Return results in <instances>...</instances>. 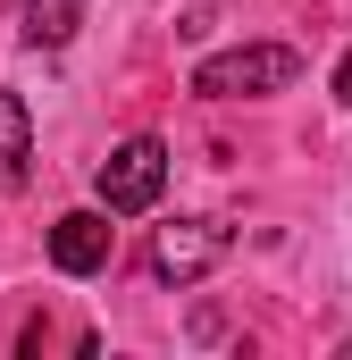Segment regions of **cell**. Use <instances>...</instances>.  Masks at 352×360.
<instances>
[{
  "mask_svg": "<svg viewBox=\"0 0 352 360\" xmlns=\"http://www.w3.org/2000/svg\"><path fill=\"white\" fill-rule=\"evenodd\" d=\"M92 193H101V210H109V218H134V210H151V201L168 193V143H160V134H134V143H118V151L101 160Z\"/></svg>",
  "mask_w": 352,
  "mask_h": 360,
  "instance_id": "obj_2",
  "label": "cell"
},
{
  "mask_svg": "<svg viewBox=\"0 0 352 360\" xmlns=\"http://www.w3.org/2000/svg\"><path fill=\"white\" fill-rule=\"evenodd\" d=\"M336 101H344V109H352V51H344V59H336Z\"/></svg>",
  "mask_w": 352,
  "mask_h": 360,
  "instance_id": "obj_7",
  "label": "cell"
},
{
  "mask_svg": "<svg viewBox=\"0 0 352 360\" xmlns=\"http://www.w3.org/2000/svg\"><path fill=\"white\" fill-rule=\"evenodd\" d=\"M76 25H84V0H25V17H17L25 51H68Z\"/></svg>",
  "mask_w": 352,
  "mask_h": 360,
  "instance_id": "obj_5",
  "label": "cell"
},
{
  "mask_svg": "<svg viewBox=\"0 0 352 360\" xmlns=\"http://www.w3.org/2000/svg\"><path fill=\"white\" fill-rule=\"evenodd\" d=\"M25 160H34V117L17 92H0V184H25Z\"/></svg>",
  "mask_w": 352,
  "mask_h": 360,
  "instance_id": "obj_6",
  "label": "cell"
},
{
  "mask_svg": "<svg viewBox=\"0 0 352 360\" xmlns=\"http://www.w3.org/2000/svg\"><path fill=\"white\" fill-rule=\"evenodd\" d=\"M51 269L59 276L109 269V210H68V218H51Z\"/></svg>",
  "mask_w": 352,
  "mask_h": 360,
  "instance_id": "obj_4",
  "label": "cell"
},
{
  "mask_svg": "<svg viewBox=\"0 0 352 360\" xmlns=\"http://www.w3.org/2000/svg\"><path fill=\"white\" fill-rule=\"evenodd\" d=\"M218 260H227V226L218 218H168V226H151V276L160 285H201Z\"/></svg>",
  "mask_w": 352,
  "mask_h": 360,
  "instance_id": "obj_3",
  "label": "cell"
},
{
  "mask_svg": "<svg viewBox=\"0 0 352 360\" xmlns=\"http://www.w3.org/2000/svg\"><path fill=\"white\" fill-rule=\"evenodd\" d=\"M302 76V59L285 42H244V51H218L193 68V92L201 101H260V92H285Z\"/></svg>",
  "mask_w": 352,
  "mask_h": 360,
  "instance_id": "obj_1",
  "label": "cell"
}]
</instances>
